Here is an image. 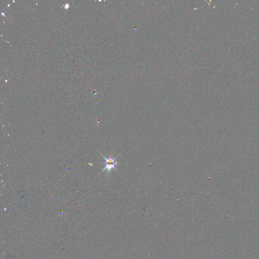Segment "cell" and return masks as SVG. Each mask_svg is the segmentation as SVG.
<instances>
[{"instance_id": "6da1fadb", "label": "cell", "mask_w": 259, "mask_h": 259, "mask_svg": "<svg viewBox=\"0 0 259 259\" xmlns=\"http://www.w3.org/2000/svg\"><path fill=\"white\" fill-rule=\"evenodd\" d=\"M101 154L103 157L104 158V161L103 162V164L105 165L104 169L102 171V172L106 171L107 174H109L113 170L114 171H117L116 166L117 164V162L116 161V158L117 156L114 157L112 155H109L108 157H106L102 154L101 153Z\"/></svg>"}]
</instances>
